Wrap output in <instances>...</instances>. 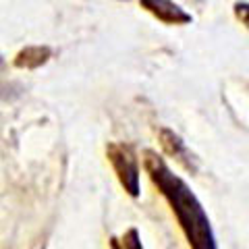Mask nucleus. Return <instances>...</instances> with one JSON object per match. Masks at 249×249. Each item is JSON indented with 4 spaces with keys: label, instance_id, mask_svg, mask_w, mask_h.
Wrapping results in <instances>:
<instances>
[{
    "label": "nucleus",
    "instance_id": "nucleus-4",
    "mask_svg": "<svg viewBox=\"0 0 249 249\" xmlns=\"http://www.w3.org/2000/svg\"><path fill=\"white\" fill-rule=\"evenodd\" d=\"M158 139H160V147L164 150L166 156L175 158L178 164L185 166L187 170H196V158H193L191 150L187 147V143L175 133L173 129L162 127V129L158 131Z\"/></svg>",
    "mask_w": 249,
    "mask_h": 249
},
{
    "label": "nucleus",
    "instance_id": "nucleus-3",
    "mask_svg": "<svg viewBox=\"0 0 249 249\" xmlns=\"http://www.w3.org/2000/svg\"><path fill=\"white\" fill-rule=\"evenodd\" d=\"M139 4L154 19L166 23V25H187V23L193 21L191 15L181 4H177L175 0H139Z\"/></svg>",
    "mask_w": 249,
    "mask_h": 249
},
{
    "label": "nucleus",
    "instance_id": "nucleus-7",
    "mask_svg": "<svg viewBox=\"0 0 249 249\" xmlns=\"http://www.w3.org/2000/svg\"><path fill=\"white\" fill-rule=\"evenodd\" d=\"M235 17L243 23L245 27H249V2H237L235 4Z\"/></svg>",
    "mask_w": 249,
    "mask_h": 249
},
{
    "label": "nucleus",
    "instance_id": "nucleus-5",
    "mask_svg": "<svg viewBox=\"0 0 249 249\" xmlns=\"http://www.w3.org/2000/svg\"><path fill=\"white\" fill-rule=\"evenodd\" d=\"M52 56V50L48 46H29V48L21 50L17 56H15V67L19 69H37L48 62V58Z\"/></svg>",
    "mask_w": 249,
    "mask_h": 249
},
{
    "label": "nucleus",
    "instance_id": "nucleus-2",
    "mask_svg": "<svg viewBox=\"0 0 249 249\" xmlns=\"http://www.w3.org/2000/svg\"><path fill=\"white\" fill-rule=\"evenodd\" d=\"M106 158L112 164V170L124 191L133 199L142 193V177H139V158L129 143L110 142L106 145Z\"/></svg>",
    "mask_w": 249,
    "mask_h": 249
},
{
    "label": "nucleus",
    "instance_id": "nucleus-1",
    "mask_svg": "<svg viewBox=\"0 0 249 249\" xmlns=\"http://www.w3.org/2000/svg\"><path fill=\"white\" fill-rule=\"evenodd\" d=\"M143 168L154 187L162 193V197L168 201L170 210L177 218L178 227L187 239L191 249H218V239L214 235L212 222L208 218L206 208L173 168L166 164L158 152L145 150L143 152Z\"/></svg>",
    "mask_w": 249,
    "mask_h": 249
},
{
    "label": "nucleus",
    "instance_id": "nucleus-6",
    "mask_svg": "<svg viewBox=\"0 0 249 249\" xmlns=\"http://www.w3.org/2000/svg\"><path fill=\"white\" fill-rule=\"evenodd\" d=\"M110 249H143L142 237H139V231L135 227H131L119 237L110 239Z\"/></svg>",
    "mask_w": 249,
    "mask_h": 249
}]
</instances>
